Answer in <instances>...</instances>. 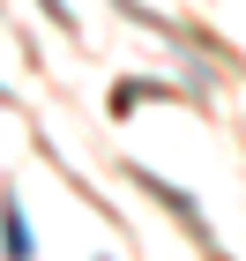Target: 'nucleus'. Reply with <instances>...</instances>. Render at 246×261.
Returning a JSON list of instances; mask_svg holds the SVG:
<instances>
[{
  "mask_svg": "<svg viewBox=\"0 0 246 261\" xmlns=\"http://www.w3.org/2000/svg\"><path fill=\"white\" fill-rule=\"evenodd\" d=\"M134 187H142V194H157V201H164V209H172V217H179V224H186V231H194L202 246H216V231L202 224V209H194V194H179L172 179H157V172H142V164H134Z\"/></svg>",
  "mask_w": 246,
  "mask_h": 261,
  "instance_id": "f257e3e1",
  "label": "nucleus"
},
{
  "mask_svg": "<svg viewBox=\"0 0 246 261\" xmlns=\"http://www.w3.org/2000/svg\"><path fill=\"white\" fill-rule=\"evenodd\" d=\"M0 246H8V254H30V217H22L15 194L0 201Z\"/></svg>",
  "mask_w": 246,
  "mask_h": 261,
  "instance_id": "f03ea898",
  "label": "nucleus"
},
{
  "mask_svg": "<svg viewBox=\"0 0 246 261\" xmlns=\"http://www.w3.org/2000/svg\"><path fill=\"white\" fill-rule=\"evenodd\" d=\"M38 8H45V15H52V22H60L67 38H75V15H67V0H38Z\"/></svg>",
  "mask_w": 246,
  "mask_h": 261,
  "instance_id": "7ed1b4c3",
  "label": "nucleus"
},
{
  "mask_svg": "<svg viewBox=\"0 0 246 261\" xmlns=\"http://www.w3.org/2000/svg\"><path fill=\"white\" fill-rule=\"evenodd\" d=\"M0 105H15V97H8V82H0Z\"/></svg>",
  "mask_w": 246,
  "mask_h": 261,
  "instance_id": "20e7f679",
  "label": "nucleus"
}]
</instances>
